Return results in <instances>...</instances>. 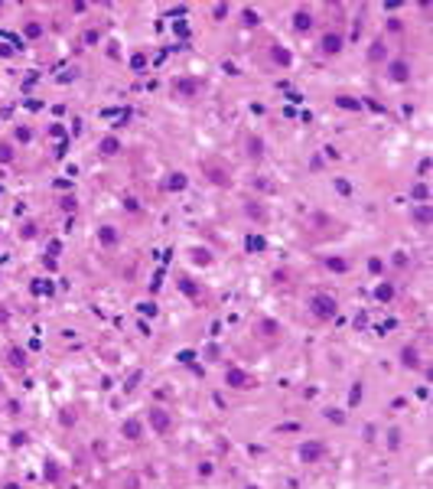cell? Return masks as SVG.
<instances>
[{"label": "cell", "instance_id": "9", "mask_svg": "<svg viewBox=\"0 0 433 489\" xmlns=\"http://www.w3.org/2000/svg\"><path fill=\"white\" fill-rule=\"evenodd\" d=\"M173 91H186V95H195V91H199V82H179V85H173Z\"/></svg>", "mask_w": 433, "mask_h": 489}, {"label": "cell", "instance_id": "5", "mask_svg": "<svg viewBox=\"0 0 433 489\" xmlns=\"http://www.w3.org/2000/svg\"><path fill=\"white\" fill-rule=\"evenodd\" d=\"M323 450H326L323 444H306L303 450H300V453H303V460H306V463H313L316 456H323Z\"/></svg>", "mask_w": 433, "mask_h": 489}, {"label": "cell", "instance_id": "11", "mask_svg": "<svg viewBox=\"0 0 433 489\" xmlns=\"http://www.w3.org/2000/svg\"><path fill=\"white\" fill-rule=\"evenodd\" d=\"M101 241H104V245H114V241H118V232H114L111 225H104L101 228Z\"/></svg>", "mask_w": 433, "mask_h": 489}, {"label": "cell", "instance_id": "6", "mask_svg": "<svg viewBox=\"0 0 433 489\" xmlns=\"http://www.w3.org/2000/svg\"><path fill=\"white\" fill-rule=\"evenodd\" d=\"M118 150H121V141H118V137H104V141H101V153H104V157H114Z\"/></svg>", "mask_w": 433, "mask_h": 489}, {"label": "cell", "instance_id": "4", "mask_svg": "<svg viewBox=\"0 0 433 489\" xmlns=\"http://www.w3.org/2000/svg\"><path fill=\"white\" fill-rule=\"evenodd\" d=\"M121 434L127 437V440H140L143 424H140V421H124V424H121Z\"/></svg>", "mask_w": 433, "mask_h": 489}, {"label": "cell", "instance_id": "2", "mask_svg": "<svg viewBox=\"0 0 433 489\" xmlns=\"http://www.w3.org/2000/svg\"><path fill=\"white\" fill-rule=\"evenodd\" d=\"M225 381L231 385V388H241V391H248L258 385V379L254 375H248V372H241V369H228L225 372Z\"/></svg>", "mask_w": 433, "mask_h": 489}, {"label": "cell", "instance_id": "3", "mask_svg": "<svg viewBox=\"0 0 433 489\" xmlns=\"http://www.w3.org/2000/svg\"><path fill=\"white\" fill-rule=\"evenodd\" d=\"M150 424L156 427V434H160V437H166V434H170V427H173L170 414H166V411H160V408H153V411H150Z\"/></svg>", "mask_w": 433, "mask_h": 489}, {"label": "cell", "instance_id": "7", "mask_svg": "<svg viewBox=\"0 0 433 489\" xmlns=\"http://www.w3.org/2000/svg\"><path fill=\"white\" fill-rule=\"evenodd\" d=\"M323 49H326V53H339V49H342V36L329 33V36L323 39Z\"/></svg>", "mask_w": 433, "mask_h": 489}, {"label": "cell", "instance_id": "8", "mask_svg": "<svg viewBox=\"0 0 433 489\" xmlns=\"http://www.w3.org/2000/svg\"><path fill=\"white\" fill-rule=\"evenodd\" d=\"M310 26H313V17H310L306 10H300L296 13V30H310Z\"/></svg>", "mask_w": 433, "mask_h": 489}, {"label": "cell", "instance_id": "10", "mask_svg": "<svg viewBox=\"0 0 433 489\" xmlns=\"http://www.w3.org/2000/svg\"><path fill=\"white\" fill-rule=\"evenodd\" d=\"M404 365H411V369H417V365H420V359H417V349H404Z\"/></svg>", "mask_w": 433, "mask_h": 489}, {"label": "cell", "instance_id": "1", "mask_svg": "<svg viewBox=\"0 0 433 489\" xmlns=\"http://www.w3.org/2000/svg\"><path fill=\"white\" fill-rule=\"evenodd\" d=\"M310 310H313V316H319V320H332L339 304H336V297H329V293H316L313 300H310Z\"/></svg>", "mask_w": 433, "mask_h": 489}, {"label": "cell", "instance_id": "13", "mask_svg": "<svg viewBox=\"0 0 433 489\" xmlns=\"http://www.w3.org/2000/svg\"><path fill=\"white\" fill-rule=\"evenodd\" d=\"M391 75L398 78V82H404V78H407V65H404V62H398V65H394V72H391Z\"/></svg>", "mask_w": 433, "mask_h": 489}, {"label": "cell", "instance_id": "12", "mask_svg": "<svg viewBox=\"0 0 433 489\" xmlns=\"http://www.w3.org/2000/svg\"><path fill=\"white\" fill-rule=\"evenodd\" d=\"M13 160V150H10V144H0V163H10Z\"/></svg>", "mask_w": 433, "mask_h": 489}]
</instances>
